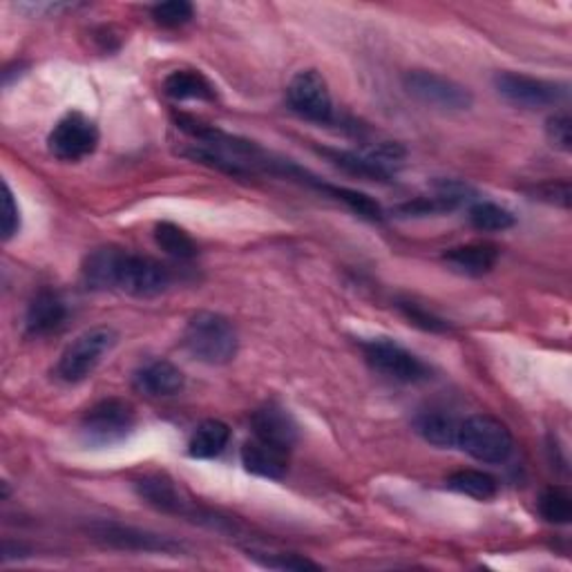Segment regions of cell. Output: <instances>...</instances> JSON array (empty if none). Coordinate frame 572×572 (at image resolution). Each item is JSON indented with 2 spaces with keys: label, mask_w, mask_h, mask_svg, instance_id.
Returning a JSON list of instances; mask_svg holds the SVG:
<instances>
[{
  "label": "cell",
  "mask_w": 572,
  "mask_h": 572,
  "mask_svg": "<svg viewBox=\"0 0 572 572\" xmlns=\"http://www.w3.org/2000/svg\"><path fill=\"white\" fill-rule=\"evenodd\" d=\"M184 346L204 365H229L235 361L240 336L235 324L212 311L195 314L184 329Z\"/></svg>",
  "instance_id": "cell-1"
},
{
  "label": "cell",
  "mask_w": 572,
  "mask_h": 572,
  "mask_svg": "<svg viewBox=\"0 0 572 572\" xmlns=\"http://www.w3.org/2000/svg\"><path fill=\"white\" fill-rule=\"evenodd\" d=\"M457 448L481 463H506L515 450V439L506 422L476 414L459 425Z\"/></svg>",
  "instance_id": "cell-2"
},
{
  "label": "cell",
  "mask_w": 572,
  "mask_h": 572,
  "mask_svg": "<svg viewBox=\"0 0 572 572\" xmlns=\"http://www.w3.org/2000/svg\"><path fill=\"white\" fill-rule=\"evenodd\" d=\"M117 340L119 336L112 327H95L84 331L63 351L61 361L56 365V378L67 385L88 381L95 374V370L101 365L103 355L114 349Z\"/></svg>",
  "instance_id": "cell-3"
},
{
  "label": "cell",
  "mask_w": 572,
  "mask_h": 572,
  "mask_svg": "<svg viewBox=\"0 0 572 572\" xmlns=\"http://www.w3.org/2000/svg\"><path fill=\"white\" fill-rule=\"evenodd\" d=\"M134 407L121 398H106L90 407L81 420V435L88 446L110 448L130 437L134 429Z\"/></svg>",
  "instance_id": "cell-4"
},
{
  "label": "cell",
  "mask_w": 572,
  "mask_h": 572,
  "mask_svg": "<svg viewBox=\"0 0 572 572\" xmlns=\"http://www.w3.org/2000/svg\"><path fill=\"white\" fill-rule=\"evenodd\" d=\"M361 346H363L367 363L378 374H383L396 383L416 385L432 376V370H429L416 353L407 351L403 344H398L389 338L363 340Z\"/></svg>",
  "instance_id": "cell-5"
},
{
  "label": "cell",
  "mask_w": 572,
  "mask_h": 572,
  "mask_svg": "<svg viewBox=\"0 0 572 572\" xmlns=\"http://www.w3.org/2000/svg\"><path fill=\"white\" fill-rule=\"evenodd\" d=\"M494 88L498 97H504L508 103L526 110H539L557 106L565 99L568 86L557 81L537 79L530 75H521V72H496L494 75Z\"/></svg>",
  "instance_id": "cell-6"
},
{
  "label": "cell",
  "mask_w": 572,
  "mask_h": 572,
  "mask_svg": "<svg viewBox=\"0 0 572 572\" xmlns=\"http://www.w3.org/2000/svg\"><path fill=\"white\" fill-rule=\"evenodd\" d=\"M99 146V128L81 112L65 114L47 136V148L58 162H81Z\"/></svg>",
  "instance_id": "cell-7"
},
{
  "label": "cell",
  "mask_w": 572,
  "mask_h": 572,
  "mask_svg": "<svg viewBox=\"0 0 572 572\" xmlns=\"http://www.w3.org/2000/svg\"><path fill=\"white\" fill-rule=\"evenodd\" d=\"M405 90L418 99L425 106H432L439 110H450V112H461L472 108V92L457 84L454 79H448L437 72L427 69H411L405 75Z\"/></svg>",
  "instance_id": "cell-8"
},
{
  "label": "cell",
  "mask_w": 572,
  "mask_h": 572,
  "mask_svg": "<svg viewBox=\"0 0 572 572\" xmlns=\"http://www.w3.org/2000/svg\"><path fill=\"white\" fill-rule=\"evenodd\" d=\"M286 101H289L296 114H300L307 121L320 125H331L338 121L327 81L316 69L298 72V75L292 79L289 88H286Z\"/></svg>",
  "instance_id": "cell-9"
},
{
  "label": "cell",
  "mask_w": 572,
  "mask_h": 572,
  "mask_svg": "<svg viewBox=\"0 0 572 572\" xmlns=\"http://www.w3.org/2000/svg\"><path fill=\"white\" fill-rule=\"evenodd\" d=\"M136 494L146 501L148 506H153L160 513L166 515H177V517H193L195 521H208L212 528H220L222 519L212 517V515H204L193 501H188L179 487L162 474H153V476H143L141 481L134 483Z\"/></svg>",
  "instance_id": "cell-10"
},
{
  "label": "cell",
  "mask_w": 572,
  "mask_h": 572,
  "mask_svg": "<svg viewBox=\"0 0 572 572\" xmlns=\"http://www.w3.org/2000/svg\"><path fill=\"white\" fill-rule=\"evenodd\" d=\"M170 286V273L153 257L125 253L117 289L132 298H155Z\"/></svg>",
  "instance_id": "cell-11"
},
{
  "label": "cell",
  "mask_w": 572,
  "mask_h": 572,
  "mask_svg": "<svg viewBox=\"0 0 572 572\" xmlns=\"http://www.w3.org/2000/svg\"><path fill=\"white\" fill-rule=\"evenodd\" d=\"M92 539H97L103 546L117 548V550H130V552H162L173 554L182 550V543L173 541L170 537L155 535L141 528L112 524V521H97L88 528Z\"/></svg>",
  "instance_id": "cell-12"
},
{
  "label": "cell",
  "mask_w": 572,
  "mask_h": 572,
  "mask_svg": "<svg viewBox=\"0 0 572 572\" xmlns=\"http://www.w3.org/2000/svg\"><path fill=\"white\" fill-rule=\"evenodd\" d=\"M251 427L257 439H262L271 446H277L286 452H292L296 448L298 437H300L298 422L294 420V416L275 403L260 407L251 418Z\"/></svg>",
  "instance_id": "cell-13"
},
{
  "label": "cell",
  "mask_w": 572,
  "mask_h": 572,
  "mask_svg": "<svg viewBox=\"0 0 572 572\" xmlns=\"http://www.w3.org/2000/svg\"><path fill=\"white\" fill-rule=\"evenodd\" d=\"M125 253L128 251H123L119 246L95 249L81 266V279L86 284V289H90V292H112V289H117Z\"/></svg>",
  "instance_id": "cell-14"
},
{
  "label": "cell",
  "mask_w": 572,
  "mask_h": 572,
  "mask_svg": "<svg viewBox=\"0 0 572 572\" xmlns=\"http://www.w3.org/2000/svg\"><path fill=\"white\" fill-rule=\"evenodd\" d=\"M242 465L255 476L279 481L289 472V452L253 437L242 448Z\"/></svg>",
  "instance_id": "cell-15"
},
{
  "label": "cell",
  "mask_w": 572,
  "mask_h": 572,
  "mask_svg": "<svg viewBox=\"0 0 572 572\" xmlns=\"http://www.w3.org/2000/svg\"><path fill=\"white\" fill-rule=\"evenodd\" d=\"M186 378L179 367L168 361H153L134 374V389L151 398H168L184 389Z\"/></svg>",
  "instance_id": "cell-16"
},
{
  "label": "cell",
  "mask_w": 572,
  "mask_h": 572,
  "mask_svg": "<svg viewBox=\"0 0 572 572\" xmlns=\"http://www.w3.org/2000/svg\"><path fill=\"white\" fill-rule=\"evenodd\" d=\"M65 318H67V307L61 300V296L50 289H43L32 298V302L28 307L25 331H28V336L41 338V336H47V333L61 329Z\"/></svg>",
  "instance_id": "cell-17"
},
{
  "label": "cell",
  "mask_w": 572,
  "mask_h": 572,
  "mask_svg": "<svg viewBox=\"0 0 572 572\" xmlns=\"http://www.w3.org/2000/svg\"><path fill=\"white\" fill-rule=\"evenodd\" d=\"M501 249L492 242H472V244H463V246H454L450 249L443 260L448 262V266H452L454 271L470 275V277H481L485 273H490L496 262H498Z\"/></svg>",
  "instance_id": "cell-18"
},
{
  "label": "cell",
  "mask_w": 572,
  "mask_h": 572,
  "mask_svg": "<svg viewBox=\"0 0 572 572\" xmlns=\"http://www.w3.org/2000/svg\"><path fill=\"white\" fill-rule=\"evenodd\" d=\"M164 92L175 101H215L218 90L197 69H175L164 79Z\"/></svg>",
  "instance_id": "cell-19"
},
{
  "label": "cell",
  "mask_w": 572,
  "mask_h": 572,
  "mask_svg": "<svg viewBox=\"0 0 572 572\" xmlns=\"http://www.w3.org/2000/svg\"><path fill=\"white\" fill-rule=\"evenodd\" d=\"M459 425L461 422L454 416L441 409L422 411L414 420L418 437L435 448H454L459 439Z\"/></svg>",
  "instance_id": "cell-20"
},
{
  "label": "cell",
  "mask_w": 572,
  "mask_h": 572,
  "mask_svg": "<svg viewBox=\"0 0 572 572\" xmlns=\"http://www.w3.org/2000/svg\"><path fill=\"white\" fill-rule=\"evenodd\" d=\"M231 441V429L222 420H204L197 425L188 441V454L193 459H215L224 452V448Z\"/></svg>",
  "instance_id": "cell-21"
},
{
  "label": "cell",
  "mask_w": 572,
  "mask_h": 572,
  "mask_svg": "<svg viewBox=\"0 0 572 572\" xmlns=\"http://www.w3.org/2000/svg\"><path fill=\"white\" fill-rule=\"evenodd\" d=\"M320 153L324 157H329L338 168L346 170L349 175H358V177H365V179H372V182H389L392 179L389 164L374 157V155H358V153L333 151V148H322Z\"/></svg>",
  "instance_id": "cell-22"
},
{
  "label": "cell",
  "mask_w": 572,
  "mask_h": 572,
  "mask_svg": "<svg viewBox=\"0 0 572 572\" xmlns=\"http://www.w3.org/2000/svg\"><path fill=\"white\" fill-rule=\"evenodd\" d=\"M318 190H324L327 195H333L338 201H342L349 210H353L358 218L370 220V222H383L385 212L381 208V204L376 199H372L370 195L353 190V188H344V186H331V184H322L318 182L316 186Z\"/></svg>",
  "instance_id": "cell-23"
},
{
  "label": "cell",
  "mask_w": 572,
  "mask_h": 572,
  "mask_svg": "<svg viewBox=\"0 0 572 572\" xmlns=\"http://www.w3.org/2000/svg\"><path fill=\"white\" fill-rule=\"evenodd\" d=\"M448 487L459 492V494L479 498V501H490L498 492L496 479L487 472H481V470H459V472H454L448 479Z\"/></svg>",
  "instance_id": "cell-24"
},
{
  "label": "cell",
  "mask_w": 572,
  "mask_h": 572,
  "mask_svg": "<svg viewBox=\"0 0 572 572\" xmlns=\"http://www.w3.org/2000/svg\"><path fill=\"white\" fill-rule=\"evenodd\" d=\"M470 222L476 231L498 233V231L513 229L517 220L515 215L504 206H498L494 201H476L470 208Z\"/></svg>",
  "instance_id": "cell-25"
},
{
  "label": "cell",
  "mask_w": 572,
  "mask_h": 572,
  "mask_svg": "<svg viewBox=\"0 0 572 572\" xmlns=\"http://www.w3.org/2000/svg\"><path fill=\"white\" fill-rule=\"evenodd\" d=\"M155 242L164 253L177 260H193L197 255V244L193 238L173 222H160L155 227Z\"/></svg>",
  "instance_id": "cell-26"
},
{
  "label": "cell",
  "mask_w": 572,
  "mask_h": 572,
  "mask_svg": "<svg viewBox=\"0 0 572 572\" xmlns=\"http://www.w3.org/2000/svg\"><path fill=\"white\" fill-rule=\"evenodd\" d=\"M539 513L548 524L563 526L572 519V496L565 487H548L539 496Z\"/></svg>",
  "instance_id": "cell-27"
},
{
  "label": "cell",
  "mask_w": 572,
  "mask_h": 572,
  "mask_svg": "<svg viewBox=\"0 0 572 572\" xmlns=\"http://www.w3.org/2000/svg\"><path fill=\"white\" fill-rule=\"evenodd\" d=\"M193 16H195V8L190 3H186V0H168V3H160L153 8L155 23L166 30L182 28V25L190 23Z\"/></svg>",
  "instance_id": "cell-28"
},
{
  "label": "cell",
  "mask_w": 572,
  "mask_h": 572,
  "mask_svg": "<svg viewBox=\"0 0 572 572\" xmlns=\"http://www.w3.org/2000/svg\"><path fill=\"white\" fill-rule=\"evenodd\" d=\"M546 134H548V141L552 143L554 148H559L563 153H570V148H572V121H570V114L565 110L563 112H554L546 121Z\"/></svg>",
  "instance_id": "cell-29"
},
{
  "label": "cell",
  "mask_w": 572,
  "mask_h": 572,
  "mask_svg": "<svg viewBox=\"0 0 572 572\" xmlns=\"http://www.w3.org/2000/svg\"><path fill=\"white\" fill-rule=\"evenodd\" d=\"M398 307H400V311L405 314V318H407L411 324H416V327H420V329H425V331H432V333L448 331V322H446V320H441V318L435 316L432 311L422 309V307L416 305V302H400Z\"/></svg>",
  "instance_id": "cell-30"
},
{
  "label": "cell",
  "mask_w": 572,
  "mask_h": 572,
  "mask_svg": "<svg viewBox=\"0 0 572 572\" xmlns=\"http://www.w3.org/2000/svg\"><path fill=\"white\" fill-rule=\"evenodd\" d=\"M255 559L264 565V568H273V570H294V572H302V570H320V565L307 557L300 554H271V557H257Z\"/></svg>",
  "instance_id": "cell-31"
},
{
  "label": "cell",
  "mask_w": 572,
  "mask_h": 572,
  "mask_svg": "<svg viewBox=\"0 0 572 572\" xmlns=\"http://www.w3.org/2000/svg\"><path fill=\"white\" fill-rule=\"evenodd\" d=\"M21 231V210L12 188L3 186V240L10 242Z\"/></svg>",
  "instance_id": "cell-32"
},
{
  "label": "cell",
  "mask_w": 572,
  "mask_h": 572,
  "mask_svg": "<svg viewBox=\"0 0 572 572\" xmlns=\"http://www.w3.org/2000/svg\"><path fill=\"white\" fill-rule=\"evenodd\" d=\"M535 199H541V201H548V204H557L561 208H568L570 206V182L568 179H561V182H546L541 186H537L532 190Z\"/></svg>",
  "instance_id": "cell-33"
}]
</instances>
